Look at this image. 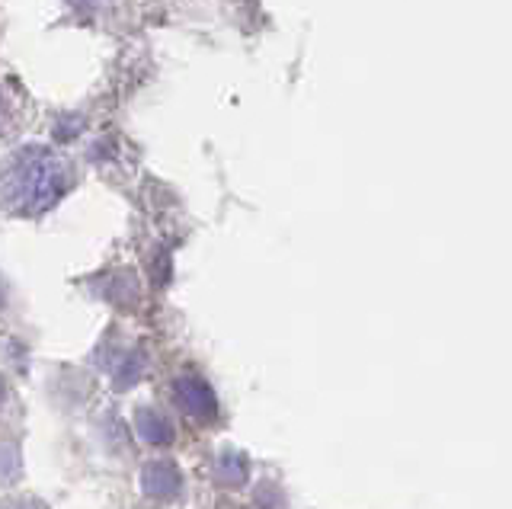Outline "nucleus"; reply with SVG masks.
<instances>
[{"mask_svg": "<svg viewBox=\"0 0 512 509\" xmlns=\"http://www.w3.org/2000/svg\"><path fill=\"white\" fill-rule=\"evenodd\" d=\"M71 164L55 148L26 145L0 164V205L10 215L32 218L48 212L68 193Z\"/></svg>", "mask_w": 512, "mask_h": 509, "instance_id": "1", "label": "nucleus"}, {"mask_svg": "<svg viewBox=\"0 0 512 509\" xmlns=\"http://www.w3.org/2000/svg\"><path fill=\"white\" fill-rule=\"evenodd\" d=\"M141 487L154 500H176L183 490V474L173 461H151V465L141 471Z\"/></svg>", "mask_w": 512, "mask_h": 509, "instance_id": "2", "label": "nucleus"}, {"mask_svg": "<svg viewBox=\"0 0 512 509\" xmlns=\"http://www.w3.org/2000/svg\"><path fill=\"white\" fill-rule=\"evenodd\" d=\"M176 401H180V407L196 420H215V413H218L215 394L202 378H180L176 381Z\"/></svg>", "mask_w": 512, "mask_h": 509, "instance_id": "3", "label": "nucleus"}, {"mask_svg": "<svg viewBox=\"0 0 512 509\" xmlns=\"http://www.w3.org/2000/svg\"><path fill=\"white\" fill-rule=\"evenodd\" d=\"M138 433L148 442H154V445H167V442H173L176 429H173L170 417H164V413H157L151 407H141L138 410Z\"/></svg>", "mask_w": 512, "mask_h": 509, "instance_id": "4", "label": "nucleus"}, {"mask_svg": "<svg viewBox=\"0 0 512 509\" xmlns=\"http://www.w3.org/2000/svg\"><path fill=\"white\" fill-rule=\"evenodd\" d=\"M0 509H45L39 500H29V497H16V500H4Z\"/></svg>", "mask_w": 512, "mask_h": 509, "instance_id": "5", "label": "nucleus"}, {"mask_svg": "<svg viewBox=\"0 0 512 509\" xmlns=\"http://www.w3.org/2000/svg\"><path fill=\"white\" fill-rule=\"evenodd\" d=\"M4 401H7V385H4V378H0V407H4Z\"/></svg>", "mask_w": 512, "mask_h": 509, "instance_id": "6", "label": "nucleus"}, {"mask_svg": "<svg viewBox=\"0 0 512 509\" xmlns=\"http://www.w3.org/2000/svg\"><path fill=\"white\" fill-rule=\"evenodd\" d=\"M4 122H7V106L0 103V125H4Z\"/></svg>", "mask_w": 512, "mask_h": 509, "instance_id": "7", "label": "nucleus"}]
</instances>
